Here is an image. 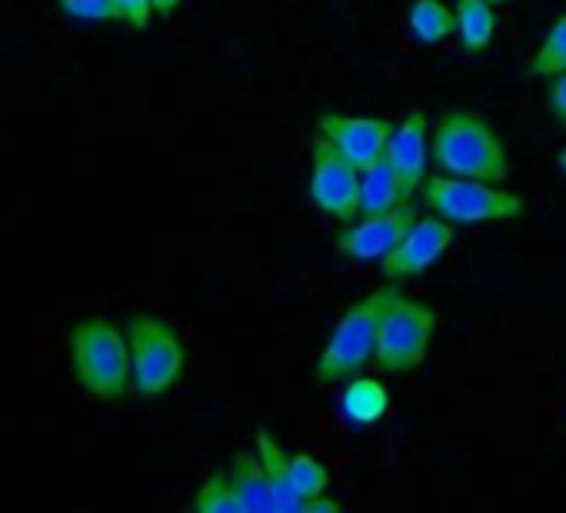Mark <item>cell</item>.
<instances>
[{
    "mask_svg": "<svg viewBox=\"0 0 566 513\" xmlns=\"http://www.w3.org/2000/svg\"><path fill=\"white\" fill-rule=\"evenodd\" d=\"M430 157L440 174L473 177L490 184L510 180V157L500 134L476 111L467 107L447 111L433 121Z\"/></svg>",
    "mask_w": 566,
    "mask_h": 513,
    "instance_id": "cell-1",
    "label": "cell"
},
{
    "mask_svg": "<svg viewBox=\"0 0 566 513\" xmlns=\"http://www.w3.org/2000/svg\"><path fill=\"white\" fill-rule=\"evenodd\" d=\"M67 360L74 380L94 400H124L134 394L127 334L107 317H84L67 334Z\"/></svg>",
    "mask_w": 566,
    "mask_h": 513,
    "instance_id": "cell-2",
    "label": "cell"
},
{
    "mask_svg": "<svg viewBox=\"0 0 566 513\" xmlns=\"http://www.w3.org/2000/svg\"><path fill=\"white\" fill-rule=\"evenodd\" d=\"M400 294H403L400 284H387V287H377L367 297L354 301L340 314L337 327L331 331V337L314 364L317 384H344V380L364 374V367L377 360L380 321Z\"/></svg>",
    "mask_w": 566,
    "mask_h": 513,
    "instance_id": "cell-3",
    "label": "cell"
},
{
    "mask_svg": "<svg viewBox=\"0 0 566 513\" xmlns=\"http://www.w3.org/2000/svg\"><path fill=\"white\" fill-rule=\"evenodd\" d=\"M124 334L130 344L134 394L144 400L170 394L187 367V347L177 327L157 314H130Z\"/></svg>",
    "mask_w": 566,
    "mask_h": 513,
    "instance_id": "cell-4",
    "label": "cell"
},
{
    "mask_svg": "<svg viewBox=\"0 0 566 513\" xmlns=\"http://www.w3.org/2000/svg\"><path fill=\"white\" fill-rule=\"evenodd\" d=\"M423 207L453 227H476V223H503L523 217L526 203L520 193L503 190V184L473 180V177H453V174H433L420 187Z\"/></svg>",
    "mask_w": 566,
    "mask_h": 513,
    "instance_id": "cell-5",
    "label": "cell"
},
{
    "mask_svg": "<svg viewBox=\"0 0 566 513\" xmlns=\"http://www.w3.org/2000/svg\"><path fill=\"white\" fill-rule=\"evenodd\" d=\"M440 314L430 304L410 301L400 294L384 321H380V337H377V367L384 374H410L427 360L430 341L437 334Z\"/></svg>",
    "mask_w": 566,
    "mask_h": 513,
    "instance_id": "cell-6",
    "label": "cell"
},
{
    "mask_svg": "<svg viewBox=\"0 0 566 513\" xmlns=\"http://www.w3.org/2000/svg\"><path fill=\"white\" fill-rule=\"evenodd\" d=\"M307 193L311 203L337 223H350L360 217V167L321 130L311 140Z\"/></svg>",
    "mask_w": 566,
    "mask_h": 513,
    "instance_id": "cell-7",
    "label": "cell"
},
{
    "mask_svg": "<svg viewBox=\"0 0 566 513\" xmlns=\"http://www.w3.org/2000/svg\"><path fill=\"white\" fill-rule=\"evenodd\" d=\"M453 233H457V227L450 220H443L437 213H427V217L417 213V220L407 227L400 243L380 261L384 281L387 284H407L413 278H420L423 271H430L450 250Z\"/></svg>",
    "mask_w": 566,
    "mask_h": 513,
    "instance_id": "cell-8",
    "label": "cell"
},
{
    "mask_svg": "<svg viewBox=\"0 0 566 513\" xmlns=\"http://www.w3.org/2000/svg\"><path fill=\"white\" fill-rule=\"evenodd\" d=\"M413 220H417V207L410 200L394 210H384V213H360L357 220L340 223L334 243L347 261L380 264L384 256L400 243V237L407 233V227Z\"/></svg>",
    "mask_w": 566,
    "mask_h": 513,
    "instance_id": "cell-9",
    "label": "cell"
},
{
    "mask_svg": "<svg viewBox=\"0 0 566 513\" xmlns=\"http://www.w3.org/2000/svg\"><path fill=\"white\" fill-rule=\"evenodd\" d=\"M317 130L324 137H331L360 170H367L370 164H377L384 157L394 124L387 117H347L337 111H321Z\"/></svg>",
    "mask_w": 566,
    "mask_h": 513,
    "instance_id": "cell-10",
    "label": "cell"
},
{
    "mask_svg": "<svg viewBox=\"0 0 566 513\" xmlns=\"http://www.w3.org/2000/svg\"><path fill=\"white\" fill-rule=\"evenodd\" d=\"M384 157L390 160L397 177L407 184V190L417 193L430 167V117L423 111H410L400 124H394Z\"/></svg>",
    "mask_w": 566,
    "mask_h": 513,
    "instance_id": "cell-11",
    "label": "cell"
},
{
    "mask_svg": "<svg viewBox=\"0 0 566 513\" xmlns=\"http://www.w3.org/2000/svg\"><path fill=\"white\" fill-rule=\"evenodd\" d=\"M256 453H260V460L266 467V477H270V486H273V500H276V513H304L307 500L297 490L291 453L283 450V443L266 427H256Z\"/></svg>",
    "mask_w": 566,
    "mask_h": 513,
    "instance_id": "cell-12",
    "label": "cell"
},
{
    "mask_svg": "<svg viewBox=\"0 0 566 513\" xmlns=\"http://www.w3.org/2000/svg\"><path fill=\"white\" fill-rule=\"evenodd\" d=\"M227 477H230V483H233L243 510H250V513H270V510H276L273 486H270V477H266V467H263L256 447L253 450H247V447L237 450L233 460H230Z\"/></svg>",
    "mask_w": 566,
    "mask_h": 513,
    "instance_id": "cell-13",
    "label": "cell"
},
{
    "mask_svg": "<svg viewBox=\"0 0 566 513\" xmlns=\"http://www.w3.org/2000/svg\"><path fill=\"white\" fill-rule=\"evenodd\" d=\"M340 410L344 417L354 423V427H374L380 423L387 413H390V390L384 380L377 377H354L347 380L344 387V397H340Z\"/></svg>",
    "mask_w": 566,
    "mask_h": 513,
    "instance_id": "cell-14",
    "label": "cell"
},
{
    "mask_svg": "<svg viewBox=\"0 0 566 513\" xmlns=\"http://www.w3.org/2000/svg\"><path fill=\"white\" fill-rule=\"evenodd\" d=\"M410 197L413 193L397 177V170L390 167L387 157H380L377 164L360 170V213H384V210L407 203Z\"/></svg>",
    "mask_w": 566,
    "mask_h": 513,
    "instance_id": "cell-15",
    "label": "cell"
},
{
    "mask_svg": "<svg viewBox=\"0 0 566 513\" xmlns=\"http://www.w3.org/2000/svg\"><path fill=\"white\" fill-rule=\"evenodd\" d=\"M407 28L423 48H440L457 34V11H450L443 0H413Z\"/></svg>",
    "mask_w": 566,
    "mask_h": 513,
    "instance_id": "cell-16",
    "label": "cell"
},
{
    "mask_svg": "<svg viewBox=\"0 0 566 513\" xmlns=\"http://www.w3.org/2000/svg\"><path fill=\"white\" fill-rule=\"evenodd\" d=\"M496 34V11L490 0H457V38L467 54H483Z\"/></svg>",
    "mask_w": 566,
    "mask_h": 513,
    "instance_id": "cell-17",
    "label": "cell"
},
{
    "mask_svg": "<svg viewBox=\"0 0 566 513\" xmlns=\"http://www.w3.org/2000/svg\"><path fill=\"white\" fill-rule=\"evenodd\" d=\"M190 513H240L243 503L227 477V470H213L203 477V483L197 486L193 500L187 503Z\"/></svg>",
    "mask_w": 566,
    "mask_h": 513,
    "instance_id": "cell-18",
    "label": "cell"
},
{
    "mask_svg": "<svg viewBox=\"0 0 566 513\" xmlns=\"http://www.w3.org/2000/svg\"><path fill=\"white\" fill-rule=\"evenodd\" d=\"M563 67H566V14L549 24L543 44L536 48L533 61L526 64V74L539 77V81H553Z\"/></svg>",
    "mask_w": 566,
    "mask_h": 513,
    "instance_id": "cell-19",
    "label": "cell"
},
{
    "mask_svg": "<svg viewBox=\"0 0 566 513\" xmlns=\"http://www.w3.org/2000/svg\"><path fill=\"white\" fill-rule=\"evenodd\" d=\"M291 467H294V480H297V490L304 493V500L327 493V486H331V470H327L314 453H304V450L291 453Z\"/></svg>",
    "mask_w": 566,
    "mask_h": 513,
    "instance_id": "cell-20",
    "label": "cell"
},
{
    "mask_svg": "<svg viewBox=\"0 0 566 513\" xmlns=\"http://www.w3.org/2000/svg\"><path fill=\"white\" fill-rule=\"evenodd\" d=\"M57 8L74 21H94V24L120 21L117 18V0H57Z\"/></svg>",
    "mask_w": 566,
    "mask_h": 513,
    "instance_id": "cell-21",
    "label": "cell"
},
{
    "mask_svg": "<svg viewBox=\"0 0 566 513\" xmlns=\"http://www.w3.org/2000/svg\"><path fill=\"white\" fill-rule=\"evenodd\" d=\"M117 18L120 24L144 31L154 18V0H117Z\"/></svg>",
    "mask_w": 566,
    "mask_h": 513,
    "instance_id": "cell-22",
    "label": "cell"
},
{
    "mask_svg": "<svg viewBox=\"0 0 566 513\" xmlns=\"http://www.w3.org/2000/svg\"><path fill=\"white\" fill-rule=\"evenodd\" d=\"M546 104H549V111H553L556 124H563V127H566V71H563V74H556V77L549 81Z\"/></svg>",
    "mask_w": 566,
    "mask_h": 513,
    "instance_id": "cell-23",
    "label": "cell"
},
{
    "mask_svg": "<svg viewBox=\"0 0 566 513\" xmlns=\"http://www.w3.org/2000/svg\"><path fill=\"white\" fill-rule=\"evenodd\" d=\"M340 510H344L340 500H334V496H327V493L311 496V500L304 503V513H340Z\"/></svg>",
    "mask_w": 566,
    "mask_h": 513,
    "instance_id": "cell-24",
    "label": "cell"
},
{
    "mask_svg": "<svg viewBox=\"0 0 566 513\" xmlns=\"http://www.w3.org/2000/svg\"><path fill=\"white\" fill-rule=\"evenodd\" d=\"M180 8V0H154V14L157 18H170Z\"/></svg>",
    "mask_w": 566,
    "mask_h": 513,
    "instance_id": "cell-25",
    "label": "cell"
},
{
    "mask_svg": "<svg viewBox=\"0 0 566 513\" xmlns=\"http://www.w3.org/2000/svg\"><path fill=\"white\" fill-rule=\"evenodd\" d=\"M556 164H559V170H563V174H566V147H563V150H559V154H556Z\"/></svg>",
    "mask_w": 566,
    "mask_h": 513,
    "instance_id": "cell-26",
    "label": "cell"
},
{
    "mask_svg": "<svg viewBox=\"0 0 566 513\" xmlns=\"http://www.w3.org/2000/svg\"><path fill=\"white\" fill-rule=\"evenodd\" d=\"M490 4H510V0H490Z\"/></svg>",
    "mask_w": 566,
    "mask_h": 513,
    "instance_id": "cell-27",
    "label": "cell"
},
{
    "mask_svg": "<svg viewBox=\"0 0 566 513\" xmlns=\"http://www.w3.org/2000/svg\"><path fill=\"white\" fill-rule=\"evenodd\" d=\"M563 71H566V67H563ZM563 71H559V74H563Z\"/></svg>",
    "mask_w": 566,
    "mask_h": 513,
    "instance_id": "cell-28",
    "label": "cell"
}]
</instances>
